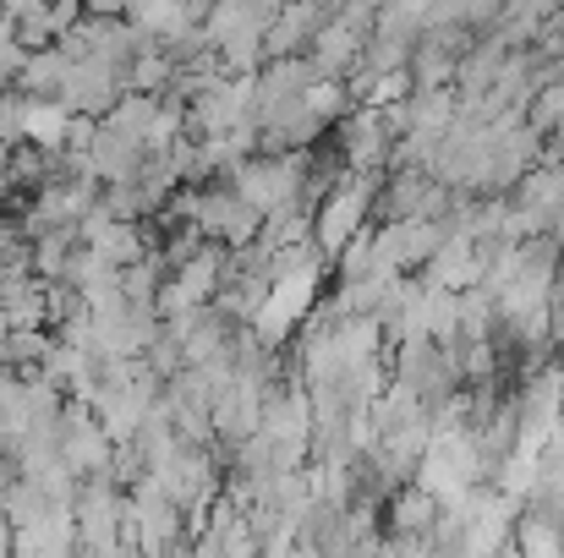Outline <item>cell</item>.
Wrapping results in <instances>:
<instances>
[{
	"mask_svg": "<svg viewBox=\"0 0 564 558\" xmlns=\"http://www.w3.org/2000/svg\"><path fill=\"white\" fill-rule=\"evenodd\" d=\"M307 171H313V149H258L225 182L269 219L291 203H307Z\"/></svg>",
	"mask_w": 564,
	"mask_h": 558,
	"instance_id": "6da1fadb",
	"label": "cell"
},
{
	"mask_svg": "<svg viewBox=\"0 0 564 558\" xmlns=\"http://www.w3.org/2000/svg\"><path fill=\"white\" fill-rule=\"evenodd\" d=\"M378 182H383V176H357V171H346L340 182L313 203V241H318V252H324L329 263L373 225Z\"/></svg>",
	"mask_w": 564,
	"mask_h": 558,
	"instance_id": "7a4b0ae2",
	"label": "cell"
},
{
	"mask_svg": "<svg viewBox=\"0 0 564 558\" xmlns=\"http://www.w3.org/2000/svg\"><path fill=\"white\" fill-rule=\"evenodd\" d=\"M324 263L329 258H313V263H296V269H285L274 285H269V296H263V307H258V318L247 324L263 346H291L296 340V329L313 318V307H318V285H324Z\"/></svg>",
	"mask_w": 564,
	"mask_h": 558,
	"instance_id": "3957f363",
	"label": "cell"
},
{
	"mask_svg": "<svg viewBox=\"0 0 564 558\" xmlns=\"http://www.w3.org/2000/svg\"><path fill=\"white\" fill-rule=\"evenodd\" d=\"M121 515H127V488L99 471L77 482V554H121Z\"/></svg>",
	"mask_w": 564,
	"mask_h": 558,
	"instance_id": "277c9868",
	"label": "cell"
},
{
	"mask_svg": "<svg viewBox=\"0 0 564 558\" xmlns=\"http://www.w3.org/2000/svg\"><path fill=\"white\" fill-rule=\"evenodd\" d=\"M335 149L346 160V171L357 176H383L389 160H394V127L378 105H351L340 121H335Z\"/></svg>",
	"mask_w": 564,
	"mask_h": 558,
	"instance_id": "5b68a950",
	"label": "cell"
},
{
	"mask_svg": "<svg viewBox=\"0 0 564 558\" xmlns=\"http://www.w3.org/2000/svg\"><path fill=\"white\" fill-rule=\"evenodd\" d=\"M127 94V61L116 55H72L66 66V83H61V99L72 110H88V116H110L116 99Z\"/></svg>",
	"mask_w": 564,
	"mask_h": 558,
	"instance_id": "8992f818",
	"label": "cell"
},
{
	"mask_svg": "<svg viewBox=\"0 0 564 558\" xmlns=\"http://www.w3.org/2000/svg\"><path fill=\"white\" fill-rule=\"evenodd\" d=\"M72 105L55 99V94H22V143H39V149H66V127H72Z\"/></svg>",
	"mask_w": 564,
	"mask_h": 558,
	"instance_id": "52a82bcc",
	"label": "cell"
},
{
	"mask_svg": "<svg viewBox=\"0 0 564 558\" xmlns=\"http://www.w3.org/2000/svg\"><path fill=\"white\" fill-rule=\"evenodd\" d=\"M516 554L560 558L564 554L560 515H549V510H538V504H521V515H516Z\"/></svg>",
	"mask_w": 564,
	"mask_h": 558,
	"instance_id": "ba28073f",
	"label": "cell"
},
{
	"mask_svg": "<svg viewBox=\"0 0 564 558\" xmlns=\"http://www.w3.org/2000/svg\"><path fill=\"white\" fill-rule=\"evenodd\" d=\"M66 66H72V55H66L61 44L28 50V61H22V77H17V88H22V94H55V99H61Z\"/></svg>",
	"mask_w": 564,
	"mask_h": 558,
	"instance_id": "9c48e42d",
	"label": "cell"
},
{
	"mask_svg": "<svg viewBox=\"0 0 564 558\" xmlns=\"http://www.w3.org/2000/svg\"><path fill=\"white\" fill-rule=\"evenodd\" d=\"M55 351V329H11V362L17 368H44V357Z\"/></svg>",
	"mask_w": 564,
	"mask_h": 558,
	"instance_id": "30bf717a",
	"label": "cell"
},
{
	"mask_svg": "<svg viewBox=\"0 0 564 558\" xmlns=\"http://www.w3.org/2000/svg\"><path fill=\"white\" fill-rule=\"evenodd\" d=\"M22 61H28V50L17 44V33H0V88H17Z\"/></svg>",
	"mask_w": 564,
	"mask_h": 558,
	"instance_id": "8fae6325",
	"label": "cell"
},
{
	"mask_svg": "<svg viewBox=\"0 0 564 558\" xmlns=\"http://www.w3.org/2000/svg\"><path fill=\"white\" fill-rule=\"evenodd\" d=\"M94 17H132V0H88Z\"/></svg>",
	"mask_w": 564,
	"mask_h": 558,
	"instance_id": "7c38bea8",
	"label": "cell"
},
{
	"mask_svg": "<svg viewBox=\"0 0 564 558\" xmlns=\"http://www.w3.org/2000/svg\"><path fill=\"white\" fill-rule=\"evenodd\" d=\"M11 548H17V526L0 515V554H11Z\"/></svg>",
	"mask_w": 564,
	"mask_h": 558,
	"instance_id": "4fadbf2b",
	"label": "cell"
}]
</instances>
